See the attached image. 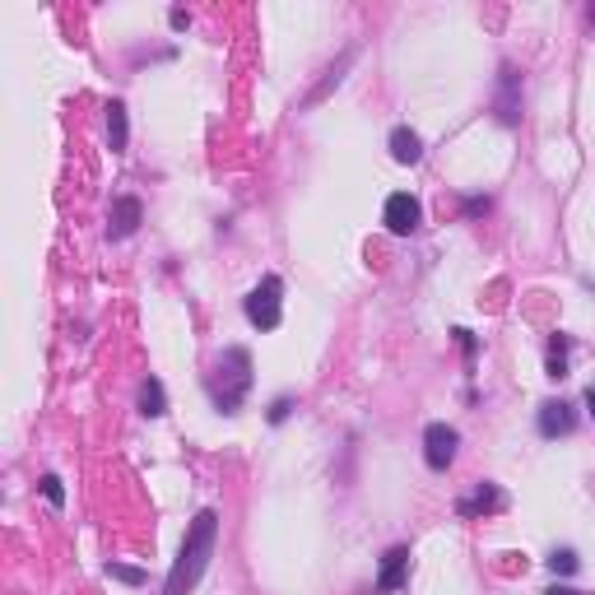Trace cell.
<instances>
[{
  "label": "cell",
  "instance_id": "6da1fadb",
  "mask_svg": "<svg viewBox=\"0 0 595 595\" xmlns=\"http://www.w3.org/2000/svg\"><path fill=\"white\" fill-rule=\"evenodd\" d=\"M214 540H219V511L205 507L200 517L191 521L187 540H181V553H177V563L168 572L163 595H191L196 591V582L205 577V567H210V559H214Z\"/></svg>",
  "mask_w": 595,
  "mask_h": 595
},
{
  "label": "cell",
  "instance_id": "5b68a950",
  "mask_svg": "<svg viewBox=\"0 0 595 595\" xmlns=\"http://www.w3.org/2000/svg\"><path fill=\"white\" fill-rule=\"evenodd\" d=\"M419 200L409 196V191H396V196H386V210H382V223H386V233H396V237H409L419 229Z\"/></svg>",
  "mask_w": 595,
  "mask_h": 595
},
{
  "label": "cell",
  "instance_id": "9a60e30c",
  "mask_svg": "<svg viewBox=\"0 0 595 595\" xmlns=\"http://www.w3.org/2000/svg\"><path fill=\"white\" fill-rule=\"evenodd\" d=\"M108 577L126 582V586H140V582H145V572H140V567H121V563H112V567H108Z\"/></svg>",
  "mask_w": 595,
  "mask_h": 595
},
{
  "label": "cell",
  "instance_id": "ba28073f",
  "mask_svg": "<svg viewBox=\"0 0 595 595\" xmlns=\"http://www.w3.org/2000/svg\"><path fill=\"white\" fill-rule=\"evenodd\" d=\"M135 229H140V200H135V196H121V200L112 205L108 233H112V237H131Z\"/></svg>",
  "mask_w": 595,
  "mask_h": 595
},
{
  "label": "cell",
  "instance_id": "2e32d148",
  "mask_svg": "<svg viewBox=\"0 0 595 595\" xmlns=\"http://www.w3.org/2000/svg\"><path fill=\"white\" fill-rule=\"evenodd\" d=\"M43 494H47V503H52V507L66 503V488H60V479H56V475H47V479H43Z\"/></svg>",
  "mask_w": 595,
  "mask_h": 595
},
{
  "label": "cell",
  "instance_id": "277c9868",
  "mask_svg": "<svg viewBox=\"0 0 595 595\" xmlns=\"http://www.w3.org/2000/svg\"><path fill=\"white\" fill-rule=\"evenodd\" d=\"M456 446H461V433L451 423H428L423 428V461L428 470H446L456 461Z\"/></svg>",
  "mask_w": 595,
  "mask_h": 595
},
{
  "label": "cell",
  "instance_id": "7c38bea8",
  "mask_svg": "<svg viewBox=\"0 0 595 595\" xmlns=\"http://www.w3.org/2000/svg\"><path fill=\"white\" fill-rule=\"evenodd\" d=\"M108 145H112V154L126 149V108L121 102H108Z\"/></svg>",
  "mask_w": 595,
  "mask_h": 595
},
{
  "label": "cell",
  "instance_id": "9c48e42d",
  "mask_svg": "<svg viewBox=\"0 0 595 595\" xmlns=\"http://www.w3.org/2000/svg\"><path fill=\"white\" fill-rule=\"evenodd\" d=\"M140 414H145V419H163V414H168V396H163V382L158 377L140 382Z\"/></svg>",
  "mask_w": 595,
  "mask_h": 595
},
{
  "label": "cell",
  "instance_id": "d6986e66",
  "mask_svg": "<svg viewBox=\"0 0 595 595\" xmlns=\"http://www.w3.org/2000/svg\"><path fill=\"white\" fill-rule=\"evenodd\" d=\"M544 595H582V591H572V586H549Z\"/></svg>",
  "mask_w": 595,
  "mask_h": 595
},
{
  "label": "cell",
  "instance_id": "3957f363",
  "mask_svg": "<svg viewBox=\"0 0 595 595\" xmlns=\"http://www.w3.org/2000/svg\"><path fill=\"white\" fill-rule=\"evenodd\" d=\"M279 298H284V279L279 275H265L256 289L247 293V302H242V312H247V321L256 326V331H275V326L284 321V307H279Z\"/></svg>",
  "mask_w": 595,
  "mask_h": 595
},
{
  "label": "cell",
  "instance_id": "8fae6325",
  "mask_svg": "<svg viewBox=\"0 0 595 595\" xmlns=\"http://www.w3.org/2000/svg\"><path fill=\"white\" fill-rule=\"evenodd\" d=\"M507 498L498 494L494 484H479L475 488V498H461V517H479V511H498Z\"/></svg>",
  "mask_w": 595,
  "mask_h": 595
},
{
  "label": "cell",
  "instance_id": "30bf717a",
  "mask_svg": "<svg viewBox=\"0 0 595 595\" xmlns=\"http://www.w3.org/2000/svg\"><path fill=\"white\" fill-rule=\"evenodd\" d=\"M391 158L396 163H419L423 158V140L409 131V126H396L391 131Z\"/></svg>",
  "mask_w": 595,
  "mask_h": 595
},
{
  "label": "cell",
  "instance_id": "4fadbf2b",
  "mask_svg": "<svg viewBox=\"0 0 595 595\" xmlns=\"http://www.w3.org/2000/svg\"><path fill=\"white\" fill-rule=\"evenodd\" d=\"M549 377H553V382L567 377V335H559V340L549 344Z\"/></svg>",
  "mask_w": 595,
  "mask_h": 595
},
{
  "label": "cell",
  "instance_id": "e0dca14e",
  "mask_svg": "<svg viewBox=\"0 0 595 595\" xmlns=\"http://www.w3.org/2000/svg\"><path fill=\"white\" fill-rule=\"evenodd\" d=\"M289 409H293V400H289V396H279V400L270 405V423H284V419H289Z\"/></svg>",
  "mask_w": 595,
  "mask_h": 595
},
{
  "label": "cell",
  "instance_id": "ffe728a7",
  "mask_svg": "<svg viewBox=\"0 0 595 595\" xmlns=\"http://www.w3.org/2000/svg\"><path fill=\"white\" fill-rule=\"evenodd\" d=\"M586 405H591V414H595V386H591V391H586Z\"/></svg>",
  "mask_w": 595,
  "mask_h": 595
},
{
  "label": "cell",
  "instance_id": "8992f818",
  "mask_svg": "<svg viewBox=\"0 0 595 595\" xmlns=\"http://www.w3.org/2000/svg\"><path fill=\"white\" fill-rule=\"evenodd\" d=\"M535 423H540V433H544V438H567L572 428H577V409H572L567 400H544Z\"/></svg>",
  "mask_w": 595,
  "mask_h": 595
},
{
  "label": "cell",
  "instance_id": "52a82bcc",
  "mask_svg": "<svg viewBox=\"0 0 595 595\" xmlns=\"http://www.w3.org/2000/svg\"><path fill=\"white\" fill-rule=\"evenodd\" d=\"M405 572H409V544L386 549L382 572H377V595H396V591L405 586Z\"/></svg>",
  "mask_w": 595,
  "mask_h": 595
},
{
  "label": "cell",
  "instance_id": "ac0fdd59",
  "mask_svg": "<svg viewBox=\"0 0 595 595\" xmlns=\"http://www.w3.org/2000/svg\"><path fill=\"white\" fill-rule=\"evenodd\" d=\"M456 344L465 349V354H475V340H470V331H456Z\"/></svg>",
  "mask_w": 595,
  "mask_h": 595
},
{
  "label": "cell",
  "instance_id": "5bb4252c",
  "mask_svg": "<svg viewBox=\"0 0 595 595\" xmlns=\"http://www.w3.org/2000/svg\"><path fill=\"white\" fill-rule=\"evenodd\" d=\"M549 567L559 572V577H572V572H577V553H572V549H553L549 553Z\"/></svg>",
  "mask_w": 595,
  "mask_h": 595
},
{
  "label": "cell",
  "instance_id": "7a4b0ae2",
  "mask_svg": "<svg viewBox=\"0 0 595 595\" xmlns=\"http://www.w3.org/2000/svg\"><path fill=\"white\" fill-rule=\"evenodd\" d=\"M210 391H214V405L223 409V414H237V409H242V400H247V391H252V354L242 344H233V349H223V354H219Z\"/></svg>",
  "mask_w": 595,
  "mask_h": 595
}]
</instances>
